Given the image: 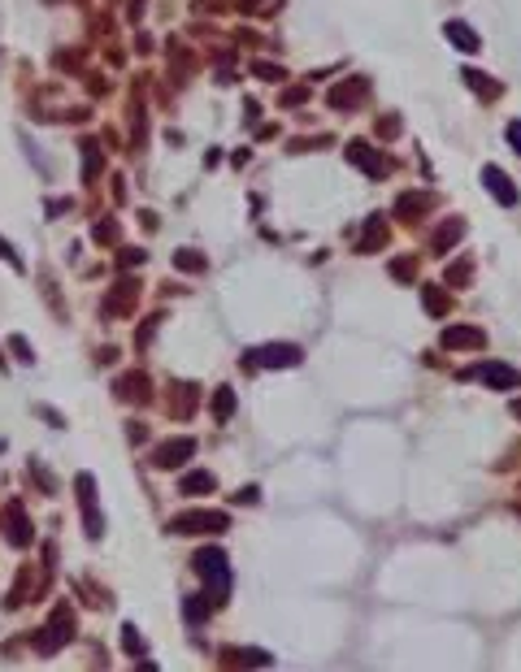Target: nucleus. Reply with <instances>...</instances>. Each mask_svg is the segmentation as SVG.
Returning <instances> with one entry per match:
<instances>
[{
  "instance_id": "obj_12",
  "label": "nucleus",
  "mask_w": 521,
  "mask_h": 672,
  "mask_svg": "<svg viewBox=\"0 0 521 672\" xmlns=\"http://www.w3.org/2000/svg\"><path fill=\"white\" fill-rule=\"evenodd\" d=\"M517 412H521V404H517Z\"/></svg>"
},
{
  "instance_id": "obj_8",
  "label": "nucleus",
  "mask_w": 521,
  "mask_h": 672,
  "mask_svg": "<svg viewBox=\"0 0 521 672\" xmlns=\"http://www.w3.org/2000/svg\"><path fill=\"white\" fill-rule=\"evenodd\" d=\"M447 35H452V44H460V48H478V39H474V31H465L460 22H452V26H447Z\"/></svg>"
},
{
  "instance_id": "obj_9",
  "label": "nucleus",
  "mask_w": 521,
  "mask_h": 672,
  "mask_svg": "<svg viewBox=\"0 0 521 672\" xmlns=\"http://www.w3.org/2000/svg\"><path fill=\"white\" fill-rule=\"evenodd\" d=\"M183 490H187V494H191V490H196V494H204V490H213V477H208V473H196V477H187V482H183Z\"/></svg>"
},
{
  "instance_id": "obj_10",
  "label": "nucleus",
  "mask_w": 521,
  "mask_h": 672,
  "mask_svg": "<svg viewBox=\"0 0 521 672\" xmlns=\"http://www.w3.org/2000/svg\"><path fill=\"white\" fill-rule=\"evenodd\" d=\"M231 404H235V399H231V390H222V395H218V412L226 417V412H231Z\"/></svg>"
},
{
  "instance_id": "obj_2",
  "label": "nucleus",
  "mask_w": 521,
  "mask_h": 672,
  "mask_svg": "<svg viewBox=\"0 0 521 672\" xmlns=\"http://www.w3.org/2000/svg\"><path fill=\"white\" fill-rule=\"evenodd\" d=\"M469 377H474V382H487V386H495V390L521 386V373L508 369V365H478V369H469Z\"/></svg>"
},
{
  "instance_id": "obj_4",
  "label": "nucleus",
  "mask_w": 521,
  "mask_h": 672,
  "mask_svg": "<svg viewBox=\"0 0 521 672\" xmlns=\"http://www.w3.org/2000/svg\"><path fill=\"white\" fill-rule=\"evenodd\" d=\"M174 529H226V516H213V512H196V516H183Z\"/></svg>"
},
{
  "instance_id": "obj_1",
  "label": "nucleus",
  "mask_w": 521,
  "mask_h": 672,
  "mask_svg": "<svg viewBox=\"0 0 521 672\" xmlns=\"http://www.w3.org/2000/svg\"><path fill=\"white\" fill-rule=\"evenodd\" d=\"M196 573H200V577L208 581V590H213V594H222V590L231 586V569H226V555H222V551H213V546L196 555Z\"/></svg>"
},
{
  "instance_id": "obj_7",
  "label": "nucleus",
  "mask_w": 521,
  "mask_h": 672,
  "mask_svg": "<svg viewBox=\"0 0 521 672\" xmlns=\"http://www.w3.org/2000/svg\"><path fill=\"white\" fill-rule=\"evenodd\" d=\"M443 343H447V347H456V343H482V334H478V330H447Z\"/></svg>"
},
{
  "instance_id": "obj_3",
  "label": "nucleus",
  "mask_w": 521,
  "mask_h": 672,
  "mask_svg": "<svg viewBox=\"0 0 521 672\" xmlns=\"http://www.w3.org/2000/svg\"><path fill=\"white\" fill-rule=\"evenodd\" d=\"M260 369H278V365H295L300 360V352L295 347H287V343H274V347H265V352H256L252 356Z\"/></svg>"
},
{
  "instance_id": "obj_11",
  "label": "nucleus",
  "mask_w": 521,
  "mask_h": 672,
  "mask_svg": "<svg viewBox=\"0 0 521 672\" xmlns=\"http://www.w3.org/2000/svg\"><path fill=\"white\" fill-rule=\"evenodd\" d=\"M508 135H512V148L521 152V122H512V126H508Z\"/></svg>"
},
{
  "instance_id": "obj_5",
  "label": "nucleus",
  "mask_w": 521,
  "mask_h": 672,
  "mask_svg": "<svg viewBox=\"0 0 521 672\" xmlns=\"http://www.w3.org/2000/svg\"><path fill=\"white\" fill-rule=\"evenodd\" d=\"M487 187L495 191V200H504V204H517V187H512L508 178H500V170H487Z\"/></svg>"
},
{
  "instance_id": "obj_6",
  "label": "nucleus",
  "mask_w": 521,
  "mask_h": 672,
  "mask_svg": "<svg viewBox=\"0 0 521 672\" xmlns=\"http://www.w3.org/2000/svg\"><path fill=\"white\" fill-rule=\"evenodd\" d=\"M187 452H191V442H170L161 456H156V464H178V460H187Z\"/></svg>"
}]
</instances>
